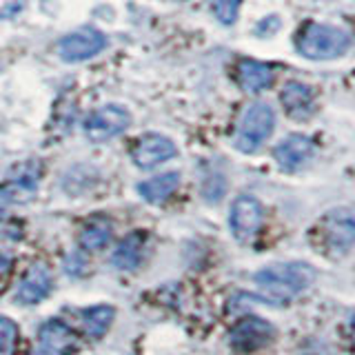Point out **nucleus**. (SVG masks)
Returning <instances> with one entry per match:
<instances>
[{"label": "nucleus", "instance_id": "f257e3e1", "mask_svg": "<svg viewBox=\"0 0 355 355\" xmlns=\"http://www.w3.org/2000/svg\"><path fill=\"white\" fill-rule=\"evenodd\" d=\"M253 280L266 297L282 302L304 293L315 282V269L306 262H277L260 269Z\"/></svg>", "mask_w": 355, "mask_h": 355}, {"label": "nucleus", "instance_id": "f03ea898", "mask_svg": "<svg viewBox=\"0 0 355 355\" xmlns=\"http://www.w3.org/2000/svg\"><path fill=\"white\" fill-rule=\"evenodd\" d=\"M351 38L338 27L309 22L297 36V51L309 60H333L349 51Z\"/></svg>", "mask_w": 355, "mask_h": 355}, {"label": "nucleus", "instance_id": "7ed1b4c3", "mask_svg": "<svg viewBox=\"0 0 355 355\" xmlns=\"http://www.w3.org/2000/svg\"><path fill=\"white\" fill-rule=\"evenodd\" d=\"M275 127V114L266 103H253L242 114L236 147L244 153H253L258 147L269 140Z\"/></svg>", "mask_w": 355, "mask_h": 355}, {"label": "nucleus", "instance_id": "20e7f679", "mask_svg": "<svg viewBox=\"0 0 355 355\" xmlns=\"http://www.w3.org/2000/svg\"><path fill=\"white\" fill-rule=\"evenodd\" d=\"M324 247L333 255H344L355 247V214L349 209H336L322 220Z\"/></svg>", "mask_w": 355, "mask_h": 355}, {"label": "nucleus", "instance_id": "39448f33", "mask_svg": "<svg viewBox=\"0 0 355 355\" xmlns=\"http://www.w3.org/2000/svg\"><path fill=\"white\" fill-rule=\"evenodd\" d=\"M107 47V38L103 31L94 27H83L76 29L58 42V55L64 62H83L94 58Z\"/></svg>", "mask_w": 355, "mask_h": 355}, {"label": "nucleus", "instance_id": "423d86ee", "mask_svg": "<svg viewBox=\"0 0 355 355\" xmlns=\"http://www.w3.org/2000/svg\"><path fill=\"white\" fill-rule=\"evenodd\" d=\"M131 125V116L125 107L120 105H105L96 109L85 122V133L89 140L94 142H105L116 138Z\"/></svg>", "mask_w": 355, "mask_h": 355}, {"label": "nucleus", "instance_id": "0eeeda50", "mask_svg": "<svg viewBox=\"0 0 355 355\" xmlns=\"http://www.w3.org/2000/svg\"><path fill=\"white\" fill-rule=\"evenodd\" d=\"M262 225V205L253 196H240L231 207L229 227L240 242H249Z\"/></svg>", "mask_w": 355, "mask_h": 355}, {"label": "nucleus", "instance_id": "6e6552de", "mask_svg": "<svg viewBox=\"0 0 355 355\" xmlns=\"http://www.w3.org/2000/svg\"><path fill=\"white\" fill-rule=\"evenodd\" d=\"M175 153L178 149L171 138L162 136V133H147L136 142L131 158L140 169H153V166L175 158Z\"/></svg>", "mask_w": 355, "mask_h": 355}, {"label": "nucleus", "instance_id": "1a4fd4ad", "mask_svg": "<svg viewBox=\"0 0 355 355\" xmlns=\"http://www.w3.org/2000/svg\"><path fill=\"white\" fill-rule=\"evenodd\" d=\"M275 338V329L262 318H244L231 331V347L238 351H258Z\"/></svg>", "mask_w": 355, "mask_h": 355}, {"label": "nucleus", "instance_id": "9d476101", "mask_svg": "<svg viewBox=\"0 0 355 355\" xmlns=\"http://www.w3.org/2000/svg\"><path fill=\"white\" fill-rule=\"evenodd\" d=\"M313 151H315L313 140L309 136H302V133H293V136L284 138L277 144L273 155L284 171H297L300 166L313 158Z\"/></svg>", "mask_w": 355, "mask_h": 355}, {"label": "nucleus", "instance_id": "9b49d317", "mask_svg": "<svg viewBox=\"0 0 355 355\" xmlns=\"http://www.w3.org/2000/svg\"><path fill=\"white\" fill-rule=\"evenodd\" d=\"M280 103L293 120H309L313 116L315 98H313V92H311V87L302 83H286L280 94Z\"/></svg>", "mask_w": 355, "mask_h": 355}, {"label": "nucleus", "instance_id": "f8f14e48", "mask_svg": "<svg viewBox=\"0 0 355 355\" xmlns=\"http://www.w3.org/2000/svg\"><path fill=\"white\" fill-rule=\"evenodd\" d=\"M51 288V273L47 266L33 264L29 273L25 275V280L18 286V300L22 304H36L42 297H47Z\"/></svg>", "mask_w": 355, "mask_h": 355}, {"label": "nucleus", "instance_id": "ddd939ff", "mask_svg": "<svg viewBox=\"0 0 355 355\" xmlns=\"http://www.w3.org/2000/svg\"><path fill=\"white\" fill-rule=\"evenodd\" d=\"M273 67L271 64H264V62H258V60H242L238 64V80L242 85L244 92L249 94H258L262 89L271 87L273 83Z\"/></svg>", "mask_w": 355, "mask_h": 355}, {"label": "nucleus", "instance_id": "4468645a", "mask_svg": "<svg viewBox=\"0 0 355 355\" xmlns=\"http://www.w3.org/2000/svg\"><path fill=\"white\" fill-rule=\"evenodd\" d=\"M180 187V173L178 171H169V173H160V175H153L149 180H144L138 184V193L147 200L151 205H158L164 202L175 189Z\"/></svg>", "mask_w": 355, "mask_h": 355}, {"label": "nucleus", "instance_id": "2eb2a0df", "mask_svg": "<svg viewBox=\"0 0 355 355\" xmlns=\"http://www.w3.org/2000/svg\"><path fill=\"white\" fill-rule=\"evenodd\" d=\"M40 344L44 347V351L67 355L73 349L76 338L67 324H62V322H58V320H51V322H47V324L40 327Z\"/></svg>", "mask_w": 355, "mask_h": 355}, {"label": "nucleus", "instance_id": "dca6fc26", "mask_svg": "<svg viewBox=\"0 0 355 355\" xmlns=\"http://www.w3.org/2000/svg\"><path fill=\"white\" fill-rule=\"evenodd\" d=\"M140 251H142V233H129L116 247L114 255H111V264L120 271H129L133 266H138L142 255Z\"/></svg>", "mask_w": 355, "mask_h": 355}, {"label": "nucleus", "instance_id": "f3484780", "mask_svg": "<svg viewBox=\"0 0 355 355\" xmlns=\"http://www.w3.org/2000/svg\"><path fill=\"white\" fill-rule=\"evenodd\" d=\"M114 318H116V309L109 304H96L83 311V324L89 336H96V338L105 336Z\"/></svg>", "mask_w": 355, "mask_h": 355}, {"label": "nucleus", "instance_id": "a211bd4d", "mask_svg": "<svg viewBox=\"0 0 355 355\" xmlns=\"http://www.w3.org/2000/svg\"><path fill=\"white\" fill-rule=\"evenodd\" d=\"M109 238H111V227L105 220H98L85 227V231L80 233V244L87 251H98L109 242Z\"/></svg>", "mask_w": 355, "mask_h": 355}, {"label": "nucleus", "instance_id": "6ab92c4d", "mask_svg": "<svg viewBox=\"0 0 355 355\" xmlns=\"http://www.w3.org/2000/svg\"><path fill=\"white\" fill-rule=\"evenodd\" d=\"M18 344V324L9 318H0V355H14Z\"/></svg>", "mask_w": 355, "mask_h": 355}, {"label": "nucleus", "instance_id": "aec40b11", "mask_svg": "<svg viewBox=\"0 0 355 355\" xmlns=\"http://www.w3.org/2000/svg\"><path fill=\"white\" fill-rule=\"evenodd\" d=\"M242 0H214V14L222 25H233L238 20Z\"/></svg>", "mask_w": 355, "mask_h": 355}, {"label": "nucleus", "instance_id": "412c9836", "mask_svg": "<svg viewBox=\"0 0 355 355\" xmlns=\"http://www.w3.org/2000/svg\"><path fill=\"white\" fill-rule=\"evenodd\" d=\"M25 5V0H0V18H11Z\"/></svg>", "mask_w": 355, "mask_h": 355}, {"label": "nucleus", "instance_id": "4be33fe9", "mask_svg": "<svg viewBox=\"0 0 355 355\" xmlns=\"http://www.w3.org/2000/svg\"><path fill=\"white\" fill-rule=\"evenodd\" d=\"M7 205H9V198H7V193L3 191V189H0V216L7 211Z\"/></svg>", "mask_w": 355, "mask_h": 355}, {"label": "nucleus", "instance_id": "5701e85b", "mask_svg": "<svg viewBox=\"0 0 355 355\" xmlns=\"http://www.w3.org/2000/svg\"><path fill=\"white\" fill-rule=\"evenodd\" d=\"M11 269V260L9 258H0V277Z\"/></svg>", "mask_w": 355, "mask_h": 355}, {"label": "nucleus", "instance_id": "b1692460", "mask_svg": "<svg viewBox=\"0 0 355 355\" xmlns=\"http://www.w3.org/2000/svg\"><path fill=\"white\" fill-rule=\"evenodd\" d=\"M351 329H353V338H355V311H353V315H351Z\"/></svg>", "mask_w": 355, "mask_h": 355}, {"label": "nucleus", "instance_id": "393cba45", "mask_svg": "<svg viewBox=\"0 0 355 355\" xmlns=\"http://www.w3.org/2000/svg\"><path fill=\"white\" fill-rule=\"evenodd\" d=\"M40 355H42V353H40Z\"/></svg>", "mask_w": 355, "mask_h": 355}]
</instances>
